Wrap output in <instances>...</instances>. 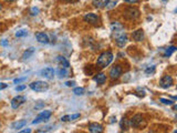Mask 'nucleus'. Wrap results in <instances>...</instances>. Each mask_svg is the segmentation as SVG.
<instances>
[{
    "label": "nucleus",
    "mask_w": 177,
    "mask_h": 133,
    "mask_svg": "<svg viewBox=\"0 0 177 133\" xmlns=\"http://www.w3.org/2000/svg\"><path fill=\"white\" fill-rule=\"evenodd\" d=\"M34 53V48H29L22 53V59H29Z\"/></svg>",
    "instance_id": "obj_21"
},
{
    "label": "nucleus",
    "mask_w": 177,
    "mask_h": 133,
    "mask_svg": "<svg viewBox=\"0 0 177 133\" xmlns=\"http://www.w3.org/2000/svg\"><path fill=\"white\" fill-rule=\"evenodd\" d=\"M36 38H37V40H38L40 43H49L50 40H49V37H48V34L44 32H37L36 33Z\"/></svg>",
    "instance_id": "obj_12"
},
{
    "label": "nucleus",
    "mask_w": 177,
    "mask_h": 133,
    "mask_svg": "<svg viewBox=\"0 0 177 133\" xmlns=\"http://www.w3.org/2000/svg\"><path fill=\"white\" fill-rule=\"evenodd\" d=\"M116 4H118V0H109V1H107V4H106V6H105V8L107 9V10H111V9L115 8Z\"/></svg>",
    "instance_id": "obj_23"
},
{
    "label": "nucleus",
    "mask_w": 177,
    "mask_h": 133,
    "mask_svg": "<svg viewBox=\"0 0 177 133\" xmlns=\"http://www.w3.org/2000/svg\"><path fill=\"white\" fill-rule=\"evenodd\" d=\"M57 61H58V63L60 64V66H62V68H67H67L70 66V62H69L64 57H62V56L57 57Z\"/></svg>",
    "instance_id": "obj_16"
},
{
    "label": "nucleus",
    "mask_w": 177,
    "mask_h": 133,
    "mask_svg": "<svg viewBox=\"0 0 177 133\" xmlns=\"http://www.w3.org/2000/svg\"><path fill=\"white\" fill-rule=\"evenodd\" d=\"M84 88H74L73 89V93H75L76 96H82V94H84Z\"/></svg>",
    "instance_id": "obj_24"
},
{
    "label": "nucleus",
    "mask_w": 177,
    "mask_h": 133,
    "mask_svg": "<svg viewBox=\"0 0 177 133\" xmlns=\"http://www.w3.org/2000/svg\"><path fill=\"white\" fill-rule=\"evenodd\" d=\"M175 51H176V47H175V46L168 47V48H166V49H165V52H164V54H163V56H164L165 58L170 57V56H172V54H173Z\"/></svg>",
    "instance_id": "obj_20"
},
{
    "label": "nucleus",
    "mask_w": 177,
    "mask_h": 133,
    "mask_svg": "<svg viewBox=\"0 0 177 133\" xmlns=\"http://www.w3.org/2000/svg\"><path fill=\"white\" fill-rule=\"evenodd\" d=\"M6 1H9V2H12V1H15V0H6Z\"/></svg>",
    "instance_id": "obj_37"
},
{
    "label": "nucleus",
    "mask_w": 177,
    "mask_h": 133,
    "mask_svg": "<svg viewBox=\"0 0 177 133\" xmlns=\"http://www.w3.org/2000/svg\"><path fill=\"white\" fill-rule=\"evenodd\" d=\"M1 8H2V6H1V4H0V10H1Z\"/></svg>",
    "instance_id": "obj_38"
},
{
    "label": "nucleus",
    "mask_w": 177,
    "mask_h": 133,
    "mask_svg": "<svg viewBox=\"0 0 177 133\" xmlns=\"http://www.w3.org/2000/svg\"><path fill=\"white\" fill-rule=\"evenodd\" d=\"M25 84H21V86L16 87V90H17V91H22V90H25Z\"/></svg>",
    "instance_id": "obj_28"
},
{
    "label": "nucleus",
    "mask_w": 177,
    "mask_h": 133,
    "mask_svg": "<svg viewBox=\"0 0 177 133\" xmlns=\"http://www.w3.org/2000/svg\"><path fill=\"white\" fill-rule=\"evenodd\" d=\"M162 103H164V104H166V105H173L174 104V101H172V100H167V99H162L160 100Z\"/></svg>",
    "instance_id": "obj_26"
},
{
    "label": "nucleus",
    "mask_w": 177,
    "mask_h": 133,
    "mask_svg": "<svg viewBox=\"0 0 177 133\" xmlns=\"http://www.w3.org/2000/svg\"><path fill=\"white\" fill-rule=\"evenodd\" d=\"M111 28H112V33H113V38L115 40L116 46L120 47V48L124 47V45L127 42V37L125 32H124L123 25L120 23V22H113Z\"/></svg>",
    "instance_id": "obj_1"
},
{
    "label": "nucleus",
    "mask_w": 177,
    "mask_h": 133,
    "mask_svg": "<svg viewBox=\"0 0 177 133\" xmlns=\"http://www.w3.org/2000/svg\"><path fill=\"white\" fill-rule=\"evenodd\" d=\"M8 87L6 83H1L0 82V90H4V89H6V88Z\"/></svg>",
    "instance_id": "obj_33"
},
{
    "label": "nucleus",
    "mask_w": 177,
    "mask_h": 133,
    "mask_svg": "<svg viewBox=\"0 0 177 133\" xmlns=\"http://www.w3.org/2000/svg\"><path fill=\"white\" fill-rule=\"evenodd\" d=\"M52 115V112L46 110V111H42L40 113L33 121H32V124H38V123H41V122H44V121H48L50 119V116Z\"/></svg>",
    "instance_id": "obj_5"
},
{
    "label": "nucleus",
    "mask_w": 177,
    "mask_h": 133,
    "mask_svg": "<svg viewBox=\"0 0 177 133\" xmlns=\"http://www.w3.org/2000/svg\"><path fill=\"white\" fill-rule=\"evenodd\" d=\"M109 0H93L92 4L97 9H101V8H105L106 4H107Z\"/></svg>",
    "instance_id": "obj_17"
},
{
    "label": "nucleus",
    "mask_w": 177,
    "mask_h": 133,
    "mask_svg": "<svg viewBox=\"0 0 177 133\" xmlns=\"http://www.w3.org/2000/svg\"><path fill=\"white\" fill-rule=\"evenodd\" d=\"M0 126H1V123H0Z\"/></svg>",
    "instance_id": "obj_39"
},
{
    "label": "nucleus",
    "mask_w": 177,
    "mask_h": 133,
    "mask_svg": "<svg viewBox=\"0 0 177 133\" xmlns=\"http://www.w3.org/2000/svg\"><path fill=\"white\" fill-rule=\"evenodd\" d=\"M25 102V96H15L12 100H11V108L12 109H18L21 104H23Z\"/></svg>",
    "instance_id": "obj_10"
},
{
    "label": "nucleus",
    "mask_w": 177,
    "mask_h": 133,
    "mask_svg": "<svg viewBox=\"0 0 177 133\" xmlns=\"http://www.w3.org/2000/svg\"><path fill=\"white\" fill-rule=\"evenodd\" d=\"M164 1H165V0H164Z\"/></svg>",
    "instance_id": "obj_40"
},
{
    "label": "nucleus",
    "mask_w": 177,
    "mask_h": 133,
    "mask_svg": "<svg viewBox=\"0 0 177 133\" xmlns=\"http://www.w3.org/2000/svg\"><path fill=\"white\" fill-rule=\"evenodd\" d=\"M30 89L36 92H43L46 91L49 89V84L44 81H34V82L30 83Z\"/></svg>",
    "instance_id": "obj_4"
},
{
    "label": "nucleus",
    "mask_w": 177,
    "mask_h": 133,
    "mask_svg": "<svg viewBox=\"0 0 177 133\" xmlns=\"http://www.w3.org/2000/svg\"><path fill=\"white\" fill-rule=\"evenodd\" d=\"M84 21L85 22H88L90 25H93V26H97L99 25V22H100V17L96 16L95 13H86L84 16Z\"/></svg>",
    "instance_id": "obj_7"
},
{
    "label": "nucleus",
    "mask_w": 177,
    "mask_h": 133,
    "mask_svg": "<svg viewBox=\"0 0 177 133\" xmlns=\"http://www.w3.org/2000/svg\"><path fill=\"white\" fill-rule=\"evenodd\" d=\"M78 118H80V113H75V114H72V115H64L61 118V121H63V122H65V121H73L78 119Z\"/></svg>",
    "instance_id": "obj_19"
},
{
    "label": "nucleus",
    "mask_w": 177,
    "mask_h": 133,
    "mask_svg": "<svg viewBox=\"0 0 177 133\" xmlns=\"http://www.w3.org/2000/svg\"><path fill=\"white\" fill-rule=\"evenodd\" d=\"M125 2H127V4H136V2H139V0H124Z\"/></svg>",
    "instance_id": "obj_32"
},
{
    "label": "nucleus",
    "mask_w": 177,
    "mask_h": 133,
    "mask_svg": "<svg viewBox=\"0 0 177 133\" xmlns=\"http://www.w3.org/2000/svg\"><path fill=\"white\" fill-rule=\"evenodd\" d=\"M89 131L92 133H101L103 132V126L101 124H97V123H90Z\"/></svg>",
    "instance_id": "obj_14"
},
{
    "label": "nucleus",
    "mask_w": 177,
    "mask_h": 133,
    "mask_svg": "<svg viewBox=\"0 0 177 133\" xmlns=\"http://www.w3.org/2000/svg\"><path fill=\"white\" fill-rule=\"evenodd\" d=\"M74 84H75L74 81H67V82H65V86H67V87H73Z\"/></svg>",
    "instance_id": "obj_31"
},
{
    "label": "nucleus",
    "mask_w": 177,
    "mask_h": 133,
    "mask_svg": "<svg viewBox=\"0 0 177 133\" xmlns=\"http://www.w3.org/2000/svg\"><path fill=\"white\" fill-rule=\"evenodd\" d=\"M143 123V116L141 114H135L131 120L128 121V125L132 128H139Z\"/></svg>",
    "instance_id": "obj_9"
},
{
    "label": "nucleus",
    "mask_w": 177,
    "mask_h": 133,
    "mask_svg": "<svg viewBox=\"0 0 177 133\" xmlns=\"http://www.w3.org/2000/svg\"><path fill=\"white\" fill-rule=\"evenodd\" d=\"M27 34H28V32H27L25 30H20V31H18V32H16V37H18V38L25 37Z\"/></svg>",
    "instance_id": "obj_25"
},
{
    "label": "nucleus",
    "mask_w": 177,
    "mask_h": 133,
    "mask_svg": "<svg viewBox=\"0 0 177 133\" xmlns=\"http://www.w3.org/2000/svg\"><path fill=\"white\" fill-rule=\"evenodd\" d=\"M112 61H113V53L111 51H104L99 56L96 60V66L103 69V68H106Z\"/></svg>",
    "instance_id": "obj_2"
},
{
    "label": "nucleus",
    "mask_w": 177,
    "mask_h": 133,
    "mask_svg": "<svg viewBox=\"0 0 177 133\" xmlns=\"http://www.w3.org/2000/svg\"><path fill=\"white\" fill-rule=\"evenodd\" d=\"M25 79H27L25 77V78H19V79H15V80H13V82H15V83H20V82H22V81H25Z\"/></svg>",
    "instance_id": "obj_29"
},
{
    "label": "nucleus",
    "mask_w": 177,
    "mask_h": 133,
    "mask_svg": "<svg viewBox=\"0 0 177 133\" xmlns=\"http://www.w3.org/2000/svg\"><path fill=\"white\" fill-rule=\"evenodd\" d=\"M173 83H174L173 78L168 75H163L162 79H160V86L162 88H164V89H168V88H170L172 86H173Z\"/></svg>",
    "instance_id": "obj_6"
},
{
    "label": "nucleus",
    "mask_w": 177,
    "mask_h": 133,
    "mask_svg": "<svg viewBox=\"0 0 177 133\" xmlns=\"http://www.w3.org/2000/svg\"><path fill=\"white\" fill-rule=\"evenodd\" d=\"M54 73L55 71L53 68H51V66H48V68H44L42 70L40 71V75L46 78V79H53V77H54Z\"/></svg>",
    "instance_id": "obj_11"
},
{
    "label": "nucleus",
    "mask_w": 177,
    "mask_h": 133,
    "mask_svg": "<svg viewBox=\"0 0 177 133\" xmlns=\"http://www.w3.org/2000/svg\"><path fill=\"white\" fill-rule=\"evenodd\" d=\"M25 124H27V120H20V121H18V122L12 123L11 126H12L13 130H19V129H21V128H23Z\"/></svg>",
    "instance_id": "obj_18"
},
{
    "label": "nucleus",
    "mask_w": 177,
    "mask_h": 133,
    "mask_svg": "<svg viewBox=\"0 0 177 133\" xmlns=\"http://www.w3.org/2000/svg\"><path fill=\"white\" fill-rule=\"evenodd\" d=\"M123 17L127 20H135L139 17V10L134 8V7H128V8L124 10Z\"/></svg>",
    "instance_id": "obj_3"
},
{
    "label": "nucleus",
    "mask_w": 177,
    "mask_h": 133,
    "mask_svg": "<svg viewBox=\"0 0 177 133\" xmlns=\"http://www.w3.org/2000/svg\"><path fill=\"white\" fill-rule=\"evenodd\" d=\"M132 38L135 41H142V40H144V31L142 29L135 30L132 32Z\"/></svg>",
    "instance_id": "obj_13"
},
{
    "label": "nucleus",
    "mask_w": 177,
    "mask_h": 133,
    "mask_svg": "<svg viewBox=\"0 0 177 133\" xmlns=\"http://www.w3.org/2000/svg\"><path fill=\"white\" fill-rule=\"evenodd\" d=\"M8 45V41H6V40H4V41L1 42V46H7Z\"/></svg>",
    "instance_id": "obj_35"
},
{
    "label": "nucleus",
    "mask_w": 177,
    "mask_h": 133,
    "mask_svg": "<svg viewBox=\"0 0 177 133\" xmlns=\"http://www.w3.org/2000/svg\"><path fill=\"white\" fill-rule=\"evenodd\" d=\"M57 73H58V75H59L60 78H65V77H67V75H69L67 68H62V66L57 71Z\"/></svg>",
    "instance_id": "obj_22"
},
{
    "label": "nucleus",
    "mask_w": 177,
    "mask_h": 133,
    "mask_svg": "<svg viewBox=\"0 0 177 133\" xmlns=\"http://www.w3.org/2000/svg\"><path fill=\"white\" fill-rule=\"evenodd\" d=\"M63 1H67V2H70V1H73V0H63Z\"/></svg>",
    "instance_id": "obj_36"
},
{
    "label": "nucleus",
    "mask_w": 177,
    "mask_h": 133,
    "mask_svg": "<svg viewBox=\"0 0 177 133\" xmlns=\"http://www.w3.org/2000/svg\"><path fill=\"white\" fill-rule=\"evenodd\" d=\"M31 15H33V16H36V15H38V12H39V9L38 8H32L31 9Z\"/></svg>",
    "instance_id": "obj_30"
},
{
    "label": "nucleus",
    "mask_w": 177,
    "mask_h": 133,
    "mask_svg": "<svg viewBox=\"0 0 177 133\" xmlns=\"http://www.w3.org/2000/svg\"><path fill=\"white\" fill-rule=\"evenodd\" d=\"M20 132H22V133H25V132H31V130L30 129H25V130H22V131H20Z\"/></svg>",
    "instance_id": "obj_34"
},
{
    "label": "nucleus",
    "mask_w": 177,
    "mask_h": 133,
    "mask_svg": "<svg viewBox=\"0 0 177 133\" xmlns=\"http://www.w3.org/2000/svg\"><path fill=\"white\" fill-rule=\"evenodd\" d=\"M93 79L97 84H104V82L106 81V75L104 73H97V75H94Z\"/></svg>",
    "instance_id": "obj_15"
},
{
    "label": "nucleus",
    "mask_w": 177,
    "mask_h": 133,
    "mask_svg": "<svg viewBox=\"0 0 177 133\" xmlns=\"http://www.w3.org/2000/svg\"><path fill=\"white\" fill-rule=\"evenodd\" d=\"M154 70H155V66H152V68H148V69H146V70H145V73H146V75L153 73V72H154Z\"/></svg>",
    "instance_id": "obj_27"
},
{
    "label": "nucleus",
    "mask_w": 177,
    "mask_h": 133,
    "mask_svg": "<svg viewBox=\"0 0 177 133\" xmlns=\"http://www.w3.org/2000/svg\"><path fill=\"white\" fill-rule=\"evenodd\" d=\"M122 72H123L122 66H118V64H116V66H112V69L110 70V78L112 80L118 79V78L122 75Z\"/></svg>",
    "instance_id": "obj_8"
}]
</instances>
